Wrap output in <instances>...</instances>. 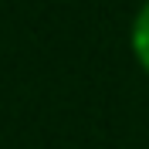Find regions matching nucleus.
<instances>
[{"mask_svg":"<svg viewBox=\"0 0 149 149\" xmlns=\"http://www.w3.org/2000/svg\"><path fill=\"white\" fill-rule=\"evenodd\" d=\"M129 41H132V54H136V61L149 71V0L139 7V14H136V20H132Z\"/></svg>","mask_w":149,"mask_h":149,"instance_id":"f257e3e1","label":"nucleus"}]
</instances>
